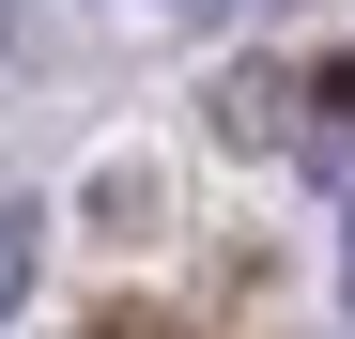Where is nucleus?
<instances>
[{"label": "nucleus", "instance_id": "f03ea898", "mask_svg": "<svg viewBox=\"0 0 355 339\" xmlns=\"http://www.w3.org/2000/svg\"><path fill=\"white\" fill-rule=\"evenodd\" d=\"M340 293H355V216H340Z\"/></svg>", "mask_w": 355, "mask_h": 339}, {"label": "nucleus", "instance_id": "7ed1b4c3", "mask_svg": "<svg viewBox=\"0 0 355 339\" xmlns=\"http://www.w3.org/2000/svg\"><path fill=\"white\" fill-rule=\"evenodd\" d=\"M186 16H248V0H186Z\"/></svg>", "mask_w": 355, "mask_h": 339}, {"label": "nucleus", "instance_id": "f257e3e1", "mask_svg": "<svg viewBox=\"0 0 355 339\" xmlns=\"http://www.w3.org/2000/svg\"><path fill=\"white\" fill-rule=\"evenodd\" d=\"M16 293H31V201H0V324H16Z\"/></svg>", "mask_w": 355, "mask_h": 339}]
</instances>
